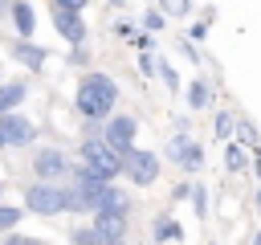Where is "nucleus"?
I'll return each mask as SVG.
<instances>
[{"mask_svg": "<svg viewBox=\"0 0 261 245\" xmlns=\"http://www.w3.org/2000/svg\"><path fill=\"white\" fill-rule=\"evenodd\" d=\"M4 245H41V241H33V237H8Z\"/></svg>", "mask_w": 261, "mask_h": 245, "instance_id": "obj_24", "label": "nucleus"}, {"mask_svg": "<svg viewBox=\"0 0 261 245\" xmlns=\"http://www.w3.org/2000/svg\"><path fill=\"white\" fill-rule=\"evenodd\" d=\"M147 29H163V12H147Z\"/></svg>", "mask_w": 261, "mask_h": 245, "instance_id": "obj_23", "label": "nucleus"}, {"mask_svg": "<svg viewBox=\"0 0 261 245\" xmlns=\"http://www.w3.org/2000/svg\"><path fill=\"white\" fill-rule=\"evenodd\" d=\"M8 12H12V24L29 37L33 33V24H37V12H33V4H24V0H16V4H8Z\"/></svg>", "mask_w": 261, "mask_h": 245, "instance_id": "obj_13", "label": "nucleus"}, {"mask_svg": "<svg viewBox=\"0 0 261 245\" xmlns=\"http://www.w3.org/2000/svg\"><path fill=\"white\" fill-rule=\"evenodd\" d=\"M20 220V208H8V204H0V229H12Z\"/></svg>", "mask_w": 261, "mask_h": 245, "instance_id": "obj_21", "label": "nucleus"}, {"mask_svg": "<svg viewBox=\"0 0 261 245\" xmlns=\"http://www.w3.org/2000/svg\"><path fill=\"white\" fill-rule=\"evenodd\" d=\"M249 245H261V233H253V241H249Z\"/></svg>", "mask_w": 261, "mask_h": 245, "instance_id": "obj_25", "label": "nucleus"}, {"mask_svg": "<svg viewBox=\"0 0 261 245\" xmlns=\"http://www.w3.org/2000/svg\"><path fill=\"white\" fill-rule=\"evenodd\" d=\"M135 131H139V122L130 118V114H118V118H110L106 122V147L114 151V155H126L130 147H135Z\"/></svg>", "mask_w": 261, "mask_h": 245, "instance_id": "obj_6", "label": "nucleus"}, {"mask_svg": "<svg viewBox=\"0 0 261 245\" xmlns=\"http://www.w3.org/2000/svg\"><path fill=\"white\" fill-rule=\"evenodd\" d=\"M232 127H237V118H232L228 110H224V114H216V135H220V139H228V131H232Z\"/></svg>", "mask_w": 261, "mask_h": 245, "instance_id": "obj_19", "label": "nucleus"}, {"mask_svg": "<svg viewBox=\"0 0 261 245\" xmlns=\"http://www.w3.org/2000/svg\"><path fill=\"white\" fill-rule=\"evenodd\" d=\"M192 208H196V216H204V212H208V196H204V188H200V184L192 188Z\"/></svg>", "mask_w": 261, "mask_h": 245, "instance_id": "obj_20", "label": "nucleus"}, {"mask_svg": "<svg viewBox=\"0 0 261 245\" xmlns=\"http://www.w3.org/2000/svg\"><path fill=\"white\" fill-rule=\"evenodd\" d=\"M0 147H4V143H0Z\"/></svg>", "mask_w": 261, "mask_h": 245, "instance_id": "obj_27", "label": "nucleus"}, {"mask_svg": "<svg viewBox=\"0 0 261 245\" xmlns=\"http://www.w3.org/2000/svg\"><path fill=\"white\" fill-rule=\"evenodd\" d=\"M0 192H4V184H0Z\"/></svg>", "mask_w": 261, "mask_h": 245, "instance_id": "obj_26", "label": "nucleus"}, {"mask_svg": "<svg viewBox=\"0 0 261 245\" xmlns=\"http://www.w3.org/2000/svg\"><path fill=\"white\" fill-rule=\"evenodd\" d=\"M155 237H159V241H175V237H179V225H175V220H155Z\"/></svg>", "mask_w": 261, "mask_h": 245, "instance_id": "obj_18", "label": "nucleus"}, {"mask_svg": "<svg viewBox=\"0 0 261 245\" xmlns=\"http://www.w3.org/2000/svg\"><path fill=\"white\" fill-rule=\"evenodd\" d=\"M167 159H171V163H184V167H200V163H204V151H200L196 139L175 135V139L167 143Z\"/></svg>", "mask_w": 261, "mask_h": 245, "instance_id": "obj_8", "label": "nucleus"}, {"mask_svg": "<svg viewBox=\"0 0 261 245\" xmlns=\"http://www.w3.org/2000/svg\"><path fill=\"white\" fill-rule=\"evenodd\" d=\"M122 172L130 176V184H155L159 176V155L155 151H143V147H130L122 155Z\"/></svg>", "mask_w": 261, "mask_h": 245, "instance_id": "obj_4", "label": "nucleus"}, {"mask_svg": "<svg viewBox=\"0 0 261 245\" xmlns=\"http://www.w3.org/2000/svg\"><path fill=\"white\" fill-rule=\"evenodd\" d=\"M0 143H8V147L33 143V122L24 114H0Z\"/></svg>", "mask_w": 261, "mask_h": 245, "instance_id": "obj_7", "label": "nucleus"}, {"mask_svg": "<svg viewBox=\"0 0 261 245\" xmlns=\"http://www.w3.org/2000/svg\"><path fill=\"white\" fill-rule=\"evenodd\" d=\"M24 204H29L37 216H57V212L65 208V188H57V184H29Z\"/></svg>", "mask_w": 261, "mask_h": 245, "instance_id": "obj_3", "label": "nucleus"}, {"mask_svg": "<svg viewBox=\"0 0 261 245\" xmlns=\"http://www.w3.org/2000/svg\"><path fill=\"white\" fill-rule=\"evenodd\" d=\"M82 163H86V172L102 176L106 184H110V180L122 172V155H114V151H110L102 139H98V143H94V139H86V143H82Z\"/></svg>", "mask_w": 261, "mask_h": 245, "instance_id": "obj_2", "label": "nucleus"}, {"mask_svg": "<svg viewBox=\"0 0 261 245\" xmlns=\"http://www.w3.org/2000/svg\"><path fill=\"white\" fill-rule=\"evenodd\" d=\"M24 98V86L20 82H4L0 86V114H12V106H20Z\"/></svg>", "mask_w": 261, "mask_h": 245, "instance_id": "obj_14", "label": "nucleus"}, {"mask_svg": "<svg viewBox=\"0 0 261 245\" xmlns=\"http://www.w3.org/2000/svg\"><path fill=\"white\" fill-rule=\"evenodd\" d=\"M94 237H98V245H122L126 216H94Z\"/></svg>", "mask_w": 261, "mask_h": 245, "instance_id": "obj_10", "label": "nucleus"}, {"mask_svg": "<svg viewBox=\"0 0 261 245\" xmlns=\"http://www.w3.org/2000/svg\"><path fill=\"white\" fill-rule=\"evenodd\" d=\"M12 53H16V61H20V65H33V69L45 61V49H41V45H29V41H20Z\"/></svg>", "mask_w": 261, "mask_h": 245, "instance_id": "obj_15", "label": "nucleus"}, {"mask_svg": "<svg viewBox=\"0 0 261 245\" xmlns=\"http://www.w3.org/2000/svg\"><path fill=\"white\" fill-rule=\"evenodd\" d=\"M53 12H57V33H61L69 45H82V37H86V24H82V16H77L73 8H61V4H57Z\"/></svg>", "mask_w": 261, "mask_h": 245, "instance_id": "obj_11", "label": "nucleus"}, {"mask_svg": "<svg viewBox=\"0 0 261 245\" xmlns=\"http://www.w3.org/2000/svg\"><path fill=\"white\" fill-rule=\"evenodd\" d=\"M33 172L41 176V184H53V180L73 176V167H69L65 151H53V147H45V151H37V155H33Z\"/></svg>", "mask_w": 261, "mask_h": 245, "instance_id": "obj_5", "label": "nucleus"}, {"mask_svg": "<svg viewBox=\"0 0 261 245\" xmlns=\"http://www.w3.org/2000/svg\"><path fill=\"white\" fill-rule=\"evenodd\" d=\"M94 212H98V216H126V212H130V192H122V188L110 184V188L94 200Z\"/></svg>", "mask_w": 261, "mask_h": 245, "instance_id": "obj_9", "label": "nucleus"}, {"mask_svg": "<svg viewBox=\"0 0 261 245\" xmlns=\"http://www.w3.org/2000/svg\"><path fill=\"white\" fill-rule=\"evenodd\" d=\"M73 245H98L94 229H77V233H73Z\"/></svg>", "mask_w": 261, "mask_h": 245, "instance_id": "obj_22", "label": "nucleus"}, {"mask_svg": "<svg viewBox=\"0 0 261 245\" xmlns=\"http://www.w3.org/2000/svg\"><path fill=\"white\" fill-rule=\"evenodd\" d=\"M224 167H228V172H245V151L228 143V151H224Z\"/></svg>", "mask_w": 261, "mask_h": 245, "instance_id": "obj_17", "label": "nucleus"}, {"mask_svg": "<svg viewBox=\"0 0 261 245\" xmlns=\"http://www.w3.org/2000/svg\"><path fill=\"white\" fill-rule=\"evenodd\" d=\"M188 102H192V110L208 106V86H204V82H192V90H188Z\"/></svg>", "mask_w": 261, "mask_h": 245, "instance_id": "obj_16", "label": "nucleus"}, {"mask_svg": "<svg viewBox=\"0 0 261 245\" xmlns=\"http://www.w3.org/2000/svg\"><path fill=\"white\" fill-rule=\"evenodd\" d=\"M65 212H94V196L77 184H65Z\"/></svg>", "mask_w": 261, "mask_h": 245, "instance_id": "obj_12", "label": "nucleus"}, {"mask_svg": "<svg viewBox=\"0 0 261 245\" xmlns=\"http://www.w3.org/2000/svg\"><path fill=\"white\" fill-rule=\"evenodd\" d=\"M114 102H118L114 78H106V74H86V78H82V86H77V110H82L86 118H102Z\"/></svg>", "mask_w": 261, "mask_h": 245, "instance_id": "obj_1", "label": "nucleus"}]
</instances>
